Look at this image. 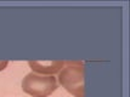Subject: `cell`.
Returning a JSON list of instances; mask_svg holds the SVG:
<instances>
[{
  "label": "cell",
  "mask_w": 130,
  "mask_h": 97,
  "mask_svg": "<svg viewBox=\"0 0 130 97\" xmlns=\"http://www.w3.org/2000/svg\"><path fill=\"white\" fill-rule=\"evenodd\" d=\"M60 84L75 97H85L84 93V63L64 62L58 74Z\"/></svg>",
  "instance_id": "6da1fadb"
},
{
  "label": "cell",
  "mask_w": 130,
  "mask_h": 97,
  "mask_svg": "<svg viewBox=\"0 0 130 97\" xmlns=\"http://www.w3.org/2000/svg\"><path fill=\"white\" fill-rule=\"evenodd\" d=\"M57 89V80L52 75L29 73L22 80V90L33 97H47Z\"/></svg>",
  "instance_id": "7a4b0ae2"
},
{
  "label": "cell",
  "mask_w": 130,
  "mask_h": 97,
  "mask_svg": "<svg viewBox=\"0 0 130 97\" xmlns=\"http://www.w3.org/2000/svg\"><path fill=\"white\" fill-rule=\"evenodd\" d=\"M28 66L33 69L34 73L40 75H54L58 73L64 66V62L61 61H51V62H37V61H29Z\"/></svg>",
  "instance_id": "3957f363"
},
{
  "label": "cell",
  "mask_w": 130,
  "mask_h": 97,
  "mask_svg": "<svg viewBox=\"0 0 130 97\" xmlns=\"http://www.w3.org/2000/svg\"><path fill=\"white\" fill-rule=\"evenodd\" d=\"M7 64H9V61H0V72L4 70L7 67Z\"/></svg>",
  "instance_id": "277c9868"
}]
</instances>
